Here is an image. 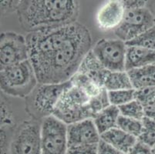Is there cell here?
I'll use <instances>...</instances> for the list:
<instances>
[{
  "label": "cell",
  "instance_id": "23",
  "mask_svg": "<svg viewBox=\"0 0 155 154\" xmlns=\"http://www.w3.org/2000/svg\"><path fill=\"white\" fill-rule=\"evenodd\" d=\"M121 116L134 119L137 120H142L145 117L144 111L141 103L137 100H134L127 103L118 106Z\"/></svg>",
  "mask_w": 155,
  "mask_h": 154
},
{
  "label": "cell",
  "instance_id": "1",
  "mask_svg": "<svg viewBox=\"0 0 155 154\" xmlns=\"http://www.w3.org/2000/svg\"><path fill=\"white\" fill-rule=\"evenodd\" d=\"M29 60L39 84L68 82L92 49V36L86 25H70L28 33Z\"/></svg>",
  "mask_w": 155,
  "mask_h": 154
},
{
  "label": "cell",
  "instance_id": "26",
  "mask_svg": "<svg viewBox=\"0 0 155 154\" xmlns=\"http://www.w3.org/2000/svg\"><path fill=\"white\" fill-rule=\"evenodd\" d=\"M98 144L70 146L67 154H98Z\"/></svg>",
  "mask_w": 155,
  "mask_h": 154
},
{
  "label": "cell",
  "instance_id": "16",
  "mask_svg": "<svg viewBox=\"0 0 155 154\" xmlns=\"http://www.w3.org/2000/svg\"><path fill=\"white\" fill-rule=\"evenodd\" d=\"M120 110L117 106L110 105L101 111L93 119L100 135L117 127Z\"/></svg>",
  "mask_w": 155,
  "mask_h": 154
},
{
  "label": "cell",
  "instance_id": "12",
  "mask_svg": "<svg viewBox=\"0 0 155 154\" xmlns=\"http://www.w3.org/2000/svg\"><path fill=\"white\" fill-rule=\"evenodd\" d=\"M125 11L124 1L111 0L105 2L96 15L98 27L105 31L116 29L123 20Z\"/></svg>",
  "mask_w": 155,
  "mask_h": 154
},
{
  "label": "cell",
  "instance_id": "2",
  "mask_svg": "<svg viewBox=\"0 0 155 154\" xmlns=\"http://www.w3.org/2000/svg\"><path fill=\"white\" fill-rule=\"evenodd\" d=\"M16 13L22 29L30 33L77 22L80 4L74 0H25Z\"/></svg>",
  "mask_w": 155,
  "mask_h": 154
},
{
  "label": "cell",
  "instance_id": "11",
  "mask_svg": "<svg viewBox=\"0 0 155 154\" xmlns=\"http://www.w3.org/2000/svg\"><path fill=\"white\" fill-rule=\"evenodd\" d=\"M68 147L98 144L101 135L97 130L93 119H87L80 122L67 125Z\"/></svg>",
  "mask_w": 155,
  "mask_h": 154
},
{
  "label": "cell",
  "instance_id": "15",
  "mask_svg": "<svg viewBox=\"0 0 155 154\" xmlns=\"http://www.w3.org/2000/svg\"><path fill=\"white\" fill-rule=\"evenodd\" d=\"M101 139L115 149L126 154L129 153L138 141L137 138L124 132L117 127L101 134Z\"/></svg>",
  "mask_w": 155,
  "mask_h": 154
},
{
  "label": "cell",
  "instance_id": "14",
  "mask_svg": "<svg viewBox=\"0 0 155 154\" xmlns=\"http://www.w3.org/2000/svg\"><path fill=\"white\" fill-rule=\"evenodd\" d=\"M155 64V51L140 46H127L126 71Z\"/></svg>",
  "mask_w": 155,
  "mask_h": 154
},
{
  "label": "cell",
  "instance_id": "4",
  "mask_svg": "<svg viewBox=\"0 0 155 154\" xmlns=\"http://www.w3.org/2000/svg\"><path fill=\"white\" fill-rule=\"evenodd\" d=\"M39 83L29 59L0 70V87L6 95L25 98Z\"/></svg>",
  "mask_w": 155,
  "mask_h": 154
},
{
  "label": "cell",
  "instance_id": "17",
  "mask_svg": "<svg viewBox=\"0 0 155 154\" xmlns=\"http://www.w3.org/2000/svg\"><path fill=\"white\" fill-rule=\"evenodd\" d=\"M127 72L134 90L155 87V64Z\"/></svg>",
  "mask_w": 155,
  "mask_h": 154
},
{
  "label": "cell",
  "instance_id": "7",
  "mask_svg": "<svg viewBox=\"0 0 155 154\" xmlns=\"http://www.w3.org/2000/svg\"><path fill=\"white\" fill-rule=\"evenodd\" d=\"M127 46L120 39H100L93 46L92 51L97 59L110 72L126 71Z\"/></svg>",
  "mask_w": 155,
  "mask_h": 154
},
{
  "label": "cell",
  "instance_id": "27",
  "mask_svg": "<svg viewBox=\"0 0 155 154\" xmlns=\"http://www.w3.org/2000/svg\"><path fill=\"white\" fill-rule=\"evenodd\" d=\"M21 1H2L1 2V14L3 16L14 12H17Z\"/></svg>",
  "mask_w": 155,
  "mask_h": 154
},
{
  "label": "cell",
  "instance_id": "24",
  "mask_svg": "<svg viewBox=\"0 0 155 154\" xmlns=\"http://www.w3.org/2000/svg\"><path fill=\"white\" fill-rule=\"evenodd\" d=\"M136 90H121L115 91H108V98L110 104L115 106H120L135 100Z\"/></svg>",
  "mask_w": 155,
  "mask_h": 154
},
{
  "label": "cell",
  "instance_id": "10",
  "mask_svg": "<svg viewBox=\"0 0 155 154\" xmlns=\"http://www.w3.org/2000/svg\"><path fill=\"white\" fill-rule=\"evenodd\" d=\"M9 154H41V125L28 122L19 126L9 145Z\"/></svg>",
  "mask_w": 155,
  "mask_h": 154
},
{
  "label": "cell",
  "instance_id": "30",
  "mask_svg": "<svg viewBox=\"0 0 155 154\" xmlns=\"http://www.w3.org/2000/svg\"><path fill=\"white\" fill-rule=\"evenodd\" d=\"M125 10L128 9H134V8H140L146 7V1H139V0H126L124 1Z\"/></svg>",
  "mask_w": 155,
  "mask_h": 154
},
{
  "label": "cell",
  "instance_id": "8",
  "mask_svg": "<svg viewBox=\"0 0 155 154\" xmlns=\"http://www.w3.org/2000/svg\"><path fill=\"white\" fill-rule=\"evenodd\" d=\"M0 70L29 59L26 39L21 34L5 32L0 36Z\"/></svg>",
  "mask_w": 155,
  "mask_h": 154
},
{
  "label": "cell",
  "instance_id": "3",
  "mask_svg": "<svg viewBox=\"0 0 155 154\" xmlns=\"http://www.w3.org/2000/svg\"><path fill=\"white\" fill-rule=\"evenodd\" d=\"M91 100L85 92L71 83L60 97L53 116L67 125L94 119L96 115Z\"/></svg>",
  "mask_w": 155,
  "mask_h": 154
},
{
  "label": "cell",
  "instance_id": "22",
  "mask_svg": "<svg viewBox=\"0 0 155 154\" xmlns=\"http://www.w3.org/2000/svg\"><path fill=\"white\" fill-rule=\"evenodd\" d=\"M127 46H140L155 51V25L134 39L126 42Z\"/></svg>",
  "mask_w": 155,
  "mask_h": 154
},
{
  "label": "cell",
  "instance_id": "18",
  "mask_svg": "<svg viewBox=\"0 0 155 154\" xmlns=\"http://www.w3.org/2000/svg\"><path fill=\"white\" fill-rule=\"evenodd\" d=\"M104 87L107 91L134 89L127 72H110L108 73L104 82Z\"/></svg>",
  "mask_w": 155,
  "mask_h": 154
},
{
  "label": "cell",
  "instance_id": "9",
  "mask_svg": "<svg viewBox=\"0 0 155 154\" xmlns=\"http://www.w3.org/2000/svg\"><path fill=\"white\" fill-rule=\"evenodd\" d=\"M70 84V80L63 83L39 84L32 97V106L36 115L43 119L53 115L60 97Z\"/></svg>",
  "mask_w": 155,
  "mask_h": 154
},
{
  "label": "cell",
  "instance_id": "5",
  "mask_svg": "<svg viewBox=\"0 0 155 154\" xmlns=\"http://www.w3.org/2000/svg\"><path fill=\"white\" fill-rule=\"evenodd\" d=\"M68 150L67 125L50 116L41 124V154H67Z\"/></svg>",
  "mask_w": 155,
  "mask_h": 154
},
{
  "label": "cell",
  "instance_id": "31",
  "mask_svg": "<svg viewBox=\"0 0 155 154\" xmlns=\"http://www.w3.org/2000/svg\"><path fill=\"white\" fill-rule=\"evenodd\" d=\"M151 150H152V154H155V145L151 148Z\"/></svg>",
  "mask_w": 155,
  "mask_h": 154
},
{
  "label": "cell",
  "instance_id": "21",
  "mask_svg": "<svg viewBox=\"0 0 155 154\" xmlns=\"http://www.w3.org/2000/svg\"><path fill=\"white\" fill-rule=\"evenodd\" d=\"M117 128L138 139L141 135L143 123L142 120H137L120 115L117 120Z\"/></svg>",
  "mask_w": 155,
  "mask_h": 154
},
{
  "label": "cell",
  "instance_id": "13",
  "mask_svg": "<svg viewBox=\"0 0 155 154\" xmlns=\"http://www.w3.org/2000/svg\"><path fill=\"white\" fill-rule=\"evenodd\" d=\"M109 72L97 59L91 49L83 60L77 73L87 76L104 88V82Z\"/></svg>",
  "mask_w": 155,
  "mask_h": 154
},
{
  "label": "cell",
  "instance_id": "19",
  "mask_svg": "<svg viewBox=\"0 0 155 154\" xmlns=\"http://www.w3.org/2000/svg\"><path fill=\"white\" fill-rule=\"evenodd\" d=\"M135 99L141 103L145 116L155 119V87L136 90Z\"/></svg>",
  "mask_w": 155,
  "mask_h": 154
},
{
  "label": "cell",
  "instance_id": "20",
  "mask_svg": "<svg viewBox=\"0 0 155 154\" xmlns=\"http://www.w3.org/2000/svg\"><path fill=\"white\" fill-rule=\"evenodd\" d=\"M73 85L82 90L85 92L89 97L91 98L96 97L99 96L103 90L105 88L100 87L99 85L97 84L94 81H93L91 79H90L87 76L81 74V73H77L73 78L70 80Z\"/></svg>",
  "mask_w": 155,
  "mask_h": 154
},
{
  "label": "cell",
  "instance_id": "6",
  "mask_svg": "<svg viewBox=\"0 0 155 154\" xmlns=\"http://www.w3.org/2000/svg\"><path fill=\"white\" fill-rule=\"evenodd\" d=\"M155 25V18L150 9L144 8L128 9L120 25L114 29L120 40L127 42L141 35Z\"/></svg>",
  "mask_w": 155,
  "mask_h": 154
},
{
  "label": "cell",
  "instance_id": "28",
  "mask_svg": "<svg viewBox=\"0 0 155 154\" xmlns=\"http://www.w3.org/2000/svg\"><path fill=\"white\" fill-rule=\"evenodd\" d=\"M98 154H126L118 149H115L101 139L98 144Z\"/></svg>",
  "mask_w": 155,
  "mask_h": 154
},
{
  "label": "cell",
  "instance_id": "29",
  "mask_svg": "<svg viewBox=\"0 0 155 154\" xmlns=\"http://www.w3.org/2000/svg\"><path fill=\"white\" fill-rule=\"evenodd\" d=\"M128 154H152L151 148L138 140Z\"/></svg>",
  "mask_w": 155,
  "mask_h": 154
},
{
  "label": "cell",
  "instance_id": "25",
  "mask_svg": "<svg viewBox=\"0 0 155 154\" xmlns=\"http://www.w3.org/2000/svg\"><path fill=\"white\" fill-rule=\"evenodd\" d=\"M142 123L143 129L138 140L152 148L155 145V119L145 116Z\"/></svg>",
  "mask_w": 155,
  "mask_h": 154
}]
</instances>
